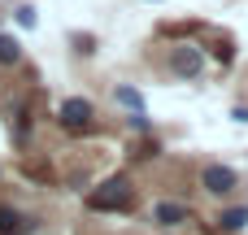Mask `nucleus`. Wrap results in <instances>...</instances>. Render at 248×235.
Returning a JSON list of instances; mask_svg holds the SVG:
<instances>
[{
    "instance_id": "nucleus-9",
    "label": "nucleus",
    "mask_w": 248,
    "mask_h": 235,
    "mask_svg": "<svg viewBox=\"0 0 248 235\" xmlns=\"http://www.w3.org/2000/svg\"><path fill=\"white\" fill-rule=\"evenodd\" d=\"M22 227V218L13 214V209H0V235H9V231H17Z\"/></svg>"
},
{
    "instance_id": "nucleus-5",
    "label": "nucleus",
    "mask_w": 248,
    "mask_h": 235,
    "mask_svg": "<svg viewBox=\"0 0 248 235\" xmlns=\"http://www.w3.org/2000/svg\"><path fill=\"white\" fill-rule=\"evenodd\" d=\"M153 214H157V222H161V227H179V222H187V209H183V205H170V201H166V205H157Z\"/></svg>"
},
{
    "instance_id": "nucleus-1",
    "label": "nucleus",
    "mask_w": 248,
    "mask_h": 235,
    "mask_svg": "<svg viewBox=\"0 0 248 235\" xmlns=\"http://www.w3.org/2000/svg\"><path fill=\"white\" fill-rule=\"evenodd\" d=\"M131 201H135V188H131V179H126V174L105 179V183L87 196V205H92V209H126Z\"/></svg>"
},
{
    "instance_id": "nucleus-3",
    "label": "nucleus",
    "mask_w": 248,
    "mask_h": 235,
    "mask_svg": "<svg viewBox=\"0 0 248 235\" xmlns=\"http://www.w3.org/2000/svg\"><path fill=\"white\" fill-rule=\"evenodd\" d=\"M235 183H240V174H235V170H227V166H205V174H201V188H205V192H214V196L235 192Z\"/></svg>"
},
{
    "instance_id": "nucleus-4",
    "label": "nucleus",
    "mask_w": 248,
    "mask_h": 235,
    "mask_svg": "<svg viewBox=\"0 0 248 235\" xmlns=\"http://www.w3.org/2000/svg\"><path fill=\"white\" fill-rule=\"evenodd\" d=\"M170 65H174V74H187V78H192V74H201V52H196V48H187V52L179 48V52L170 57Z\"/></svg>"
},
{
    "instance_id": "nucleus-2",
    "label": "nucleus",
    "mask_w": 248,
    "mask_h": 235,
    "mask_svg": "<svg viewBox=\"0 0 248 235\" xmlns=\"http://www.w3.org/2000/svg\"><path fill=\"white\" fill-rule=\"evenodd\" d=\"M57 118H61V126H70V131H83V126H92V100H83V96H70V100L57 109Z\"/></svg>"
},
{
    "instance_id": "nucleus-7",
    "label": "nucleus",
    "mask_w": 248,
    "mask_h": 235,
    "mask_svg": "<svg viewBox=\"0 0 248 235\" xmlns=\"http://www.w3.org/2000/svg\"><path fill=\"white\" fill-rule=\"evenodd\" d=\"M22 57V48H17V39L13 35H0V65H13Z\"/></svg>"
},
{
    "instance_id": "nucleus-8",
    "label": "nucleus",
    "mask_w": 248,
    "mask_h": 235,
    "mask_svg": "<svg viewBox=\"0 0 248 235\" xmlns=\"http://www.w3.org/2000/svg\"><path fill=\"white\" fill-rule=\"evenodd\" d=\"M118 100H122L131 113H144V96H140L135 87H118Z\"/></svg>"
},
{
    "instance_id": "nucleus-6",
    "label": "nucleus",
    "mask_w": 248,
    "mask_h": 235,
    "mask_svg": "<svg viewBox=\"0 0 248 235\" xmlns=\"http://www.w3.org/2000/svg\"><path fill=\"white\" fill-rule=\"evenodd\" d=\"M244 222H248V209H244V205H240V209L218 214V227H222V231H244Z\"/></svg>"
}]
</instances>
